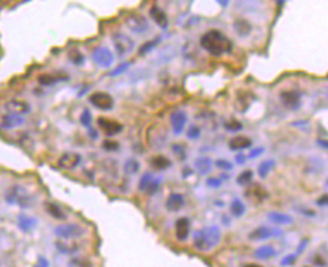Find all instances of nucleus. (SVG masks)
Segmentation results:
<instances>
[{"label": "nucleus", "mask_w": 328, "mask_h": 267, "mask_svg": "<svg viewBox=\"0 0 328 267\" xmlns=\"http://www.w3.org/2000/svg\"><path fill=\"white\" fill-rule=\"evenodd\" d=\"M200 134H202V131H200V128L196 126V125L190 126L188 131H187V137H188V140H197V138H200Z\"/></svg>", "instance_id": "58836bf2"}, {"label": "nucleus", "mask_w": 328, "mask_h": 267, "mask_svg": "<svg viewBox=\"0 0 328 267\" xmlns=\"http://www.w3.org/2000/svg\"><path fill=\"white\" fill-rule=\"evenodd\" d=\"M81 155L75 153V152H65L59 156L57 159V167L60 170L69 171V170H75L80 164H81Z\"/></svg>", "instance_id": "1a4fd4ad"}, {"label": "nucleus", "mask_w": 328, "mask_h": 267, "mask_svg": "<svg viewBox=\"0 0 328 267\" xmlns=\"http://www.w3.org/2000/svg\"><path fill=\"white\" fill-rule=\"evenodd\" d=\"M190 230H191V222L188 218L182 216L175 222V234H176V239L179 242H185L188 239Z\"/></svg>", "instance_id": "2eb2a0df"}, {"label": "nucleus", "mask_w": 328, "mask_h": 267, "mask_svg": "<svg viewBox=\"0 0 328 267\" xmlns=\"http://www.w3.org/2000/svg\"><path fill=\"white\" fill-rule=\"evenodd\" d=\"M245 267H262L259 264H245Z\"/></svg>", "instance_id": "603ef678"}, {"label": "nucleus", "mask_w": 328, "mask_h": 267, "mask_svg": "<svg viewBox=\"0 0 328 267\" xmlns=\"http://www.w3.org/2000/svg\"><path fill=\"white\" fill-rule=\"evenodd\" d=\"M161 42V38H157V39H152V41H149V42H146L145 45H142V48H140V56H145V54H148V53H151L158 44Z\"/></svg>", "instance_id": "c9c22d12"}, {"label": "nucleus", "mask_w": 328, "mask_h": 267, "mask_svg": "<svg viewBox=\"0 0 328 267\" xmlns=\"http://www.w3.org/2000/svg\"><path fill=\"white\" fill-rule=\"evenodd\" d=\"M68 59H69L71 63L75 65V66H80V65L85 63V56L81 54L77 48H74V50H71V51L68 53Z\"/></svg>", "instance_id": "473e14b6"}, {"label": "nucleus", "mask_w": 328, "mask_h": 267, "mask_svg": "<svg viewBox=\"0 0 328 267\" xmlns=\"http://www.w3.org/2000/svg\"><path fill=\"white\" fill-rule=\"evenodd\" d=\"M233 29H235V32L241 36V38H244V36H249L250 33H252V24L247 21V20H244V18H239V20H235V23H233Z\"/></svg>", "instance_id": "b1692460"}, {"label": "nucleus", "mask_w": 328, "mask_h": 267, "mask_svg": "<svg viewBox=\"0 0 328 267\" xmlns=\"http://www.w3.org/2000/svg\"><path fill=\"white\" fill-rule=\"evenodd\" d=\"M151 167L154 170H158V171H163V170H167L172 167V161L164 156V155H157V156H152L151 159Z\"/></svg>", "instance_id": "5701e85b"}, {"label": "nucleus", "mask_w": 328, "mask_h": 267, "mask_svg": "<svg viewBox=\"0 0 328 267\" xmlns=\"http://www.w3.org/2000/svg\"><path fill=\"white\" fill-rule=\"evenodd\" d=\"M54 234L63 240H74V239L85 234V227H81L80 224H74V222L72 224H62V225H57L54 228Z\"/></svg>", "instance_id": "20e7f679"}, {"label": "nucleus", "mask_w": 328, "mask_h": 267, "mask_svg": "<svg viewBox=\"0 0 328 267\" xmlns=\"http://www.w3.org/2000/svg\"><path fill=\"white\" fill-rule=\"evenodd\" d=\"M280 101L288 110H297L301 105V95L297 90H283L280 93Z\"/></svg>", "instance_id": "ddd939ff"}, {"label": "nucleus", "mask_w": 328, "mask_h": 267, "mask_svg": "<svg viewBox=\"0 0 328 267\" xmlns=\"http://www.w3.org/2000/svg\"><path fill=\"white\" fill-rule=\"evenodd\" d=\"M125 24L127 27L134 33V35H146L149 30H151V26H149V21L140 15V14H131L127 17L125 20Z\"/></svg>", "instance_id": "423d86ee"}, {"label": "nucleus", "mask_w": 328, "mask_h": 267, "mask_svg": "<svg viewBox=\"0 0 328 267\" xmlns=\"http://www.w3.org/2000/svg\"><path fill=\"white\" fill-rule=\"evenodd\" d=\"M187 113L182 111V110H176L172 113L170 116V126H172V131L175 135H181L185 129V125H187Z\"/></svg>", "instance_id": "4468645a"}, {"label": "nucleus", "mask_w": 328, "mask_h": 267, "mask_svg": "<svg viewBox=\"0 0 328 267\" xmlns=\"http://www.w3.org/2000/svg\"><path fill=\"white\" fill-rule=\"evenodd\" d=\"M69 267H92V263L85 257H74L69 260Z\"/></svg>", "instance_id": "72a5a7b5"}, {"label": "nucleus", "mask_w": 328, "mask_h": 267, "mask_svg": "<svg viewBox=\"0 0 328 267\" xmlns=\"http://www.w3.org/2000/svg\"><path fill=\"white\" fill-rule=\"evenodd\" d=\"M80 123L83 125L85 128H91V125H92V113L89 110H83V113H81V116H80Z\"/></svg>", "instance_id": "e433bc0d"}, {"label": "nucleus", "mask_w": 328, "mask_h": 267, "mask_svg": "<svg viewBox=\"0 0 328 267\" xmlns=\"http://www.w3.org/2000/svg\"><path fill=\"white\" fill-rule=\"evenodd\" d=\"M200 45L206 53L215 57L227 54L233 48L232 41L220 30H208L206 33H203L200 36Z\"/></svg>", "instance_id": "f257e3e1"}, {"label": "nucleus", "mask_w": 328, "mask_h": 267, "mask_svg": "<svg viewBox=\"0 0 328 267\" xmlns=\"http://www.w3.org/2000/svg\"><path fill=\"white\" fill-rule=\"evenodd\" d=\"M172 152L178 156V159H185V156H187V153H185V149H184V146L182 144H172Z\"/></svg>", "instance_id": "ea45409f"}, {"label": "nucleus", "mask_w": 328, "mask_h": 267, "mask_svg": "<svg viewBox=\"0 0 328 267\" xmlns=\"http://www.w3.org/2000/svg\"><path fill=\"white\" fill-rule=\"evenodd\" d=\"M5 110L6 113H12V114H18V116H24V114H29L32 111V107L27 101L24 99H11L5 104Z\"/></svg>", "instance_id": "9b49d317"}, {"label": "nucleus", "mask_w": 328, "mask_h": 267, "mask_svg": "<svg viewBox=\"0 0 328 267\" xmlns=\"http://www.w3.org/2000/svg\"><path fill=\"white\" fill-rule=\"evenodd\" d=\"M268 219L274 224H279V225H288L292 222V218L286 213H280V212H270L268 213Z\"/></svg>", "instance_id": "c85d7f7f"}, {"label": "nucleus", "mask_w": 328, "mask_h": 267, "mask_svg": "<svg viewBox=\"0 0 328 267\" xmlns=\"http://www.w3.org/2000/svg\"><path fill=\"white\" fill-rule=\"evenodd\" d=\"M68 77L66 75H56V74H41L38 77V83L44 87H51L60 81H66Z\"/></svg>", "instance_id": "aec40b11"}, {"label": "nucleus", "mask_w": 328, "mask_h": 267, "mask_svg": "<svg viewBox=\"0 0 328 267\" xmlns=\"http://www.w3.org/2000/svg\"><path fill=\"white\" fill-rule=\"evenodd\" d=\"M24 125V117L18 116V114H12V113H6L5 116H2L0 119V126L3 129H15Z\"/></svg>", "instance_id": "dca6fc26"}, {"label": "nucleus", "mask_w": 328, "mask_h": 267, "mask_svg": "<svg viewBox=\"0 0 328 267\" xmlns=\"http://www.w3.org/2000/svg\"><path fill=\"white\" fill-rule=\"evenodd\" d=\"M48 266H50V263H48V260L44 258V257H39V258H38V263L35 264V267H48Z\"/></svg>", "instance_id": "a18cd8bd"}, {"label": "nucleus", "mask_w": 328, "mask_h": 267, "mask_svg": "<svg viewBox=\"0 0 328 267\" xmlns=\"http://www.w3.org/2000/svg\"><path fill=\"white\" fill-rule=\"evenodd\" d=\"M253 179V173L250 170H244L238 177H236V183L244 186V185H249Z\"/></svg>", "instance_id": "f704fd0d"}, {"label": "nucleus", "mask_w": 328, "mask_h": 267, "mask_svg": "<svg viewBox=\"0 0 328 267\" xmlns=\"http://www.w3.org/2000/svg\"><path fill=\"white\" fill-rule=\"evenodd\" d=\"M229 149L233 150V152H238V150H244V149H249L252 147V140L245 135H235L229 140Z\"/></svg>", "instance_id": "6ab92c4d"}, {"label": "nucleus", "mask_w": 328, "mask_h": 267, "mask_svg": "<svg viewBox=\"0 0 328 267\" xmlns=\"http://www.w3.org/2000/svg\"><path fill=\"white\" fill-rule=\"evenodd\" d=\"M229 2H230V0H217V3H218L220 6H223V8H226V6L229 5Z\"/></svg>", "instance_id": "de8ad7c7"}, {"label": "nucleus", "mask_w": 328, "mask_h": 267, "mask_svg": "<svg viewBox=\"0 0 328 267\" xmlns=\"http://www.w3.org/2000/svg\"><path fill=\"white\" fill-rule=\"evenodd\" d=\"M112 41H113V45H115L116 53H118L121 57L131 54L133 50H134V47H136L134 41H133L128 35H125V33H122V32L115 33L113 38H112Z\"/></svg>", "instance_id": "39448f33"}, {"label": "nucleus", "mask_w": 328, "mask_h": 267, "mask_svg": "<svg viewBox=\"0 0 328 267\" xmlns=\"http://www.w3.org/2000/svg\"><path fill=\"white\" fill-rule=\"evenodd\" d=\"M221 240V231L217 225L205 227L194 233L193 236V245L200 252H208L214 249Z\"/></svg>", "instance_id": "f03ea898"}, {"label": "nucleus", "mask_w": 328, "mask_h": 267, "mask_svg": "<svg viewBox=\"0 0 328 267\" xmlns=\"http://www.w3.org/2000/svg\"><path fill=\"white\" fill-rule=\"evenodd\" d=\"M91 105H94L100 111H110L115 107V99L107 92H95L89 96Z\"/></svg>", "instance_id": "6e6552de"}, {"label": "nucleus", "mask_w": 328, "mask_h": 267, "mask_svg": "<svg viewBox=\"0 0 328 267\" xmlns=\"http://www.w3.org/2000/svg\"><path fill=\"white\" fill-rule=\"evenodd\" d=\"M54 246H56V249H57L60 254H63V255H72V254H75V252L80 249V245H78V243H75V242H65L63 239H62V240H57Z\"/></svg>", "instance_id": "412c9836"}, {"label": "nucleus", "mask_w": 328, "mask_h": 267, "mask_svg": "<svg viewBox=\"0 0 328 267\" xmlns=\"http://www.w3.org/2000/svg\"><path fill=\"white\" fill-rule=\"evenodd\" d=\"M194 167H196V170H197L200 174H208V173L212 170V161H211L208 156H200V158L196 159Z\"/></svg>", "instance_id": "a878e982"}, {"label": "nucleus", "mask_w": 328, "mask_h": 267, "mask_svg": "<svg viewBox=\"0 0 328 267\" xmlns=\"http://www.w3.org/2000/svg\"><path fill=\"white\" fill-rule=\"evenodd\" d=\"M318 204H319V206H325V204H328V195H324L322 198H319V200H318Z\"/></svg>", "instance_id": "49530a36"}, {"label": "nucleus", "mask_w": 328, "mask_h": 267, "mask_svg": "<svg viewBox=\"0 0 328 267\" xmlns=\"http://www.w3.org/2000/svg\"><path fill=\"white\" fill-rule=\"evenodd\" d=\"M245 213V206H244V203L241 201V200H233L232 203H230V215L232 216H235V218H241L242 215Z\"/></svg>", "instance_id": "c756f323"}, {"label": "nucleus", "mask_w": 328, "mask_h": 267, "mask_svg": "<svg viewBox=\"0 0 328 267\" xmlns=\"http://www.w3.org/2000/svg\"><path fill=\"white\" fill-rule=\"evenodd\" d=\"M255 255L259 258V260H271L277 255V251L273 248V246H268V245H264L261 248H258L255 251Z\"/></svg>", "instance_id": "cd10ccee"}, {"label": "nucleus", "mask_w": 328, "mask_h": 267, "mask_svg": "<svg viewBox=\"0 0 328 267\" xmlns=\"http://www.w3.org/2000/svg\"><path fill=\"white\" fill-rule=\"evenodd\" d=\"M18 227L21 231L29 233L36 227V219H33L32 216H27V215H20L18 216Z\"/></svg>", "instance_id": "bb28decb"}, {"label": "nucleus", "mask_w": 328, "mask_h": 267, "mask_svg": "<svg viewBox=\"0 0 328 267\" xmlns=\"http://www.w3.org/2000/svg\"><path fill=\"white\" fill-rule=\"evenodd\" d=\"M236 162H238V164H242V162H245V156H242V155H238V156H236Z\"/></svg>", "instance_id": "8fccbe9b"}, {"label": "nucleus", "mask_w": 328, "mask_h": 267, "mask_svg": "<svg viewBox=\"0 0 328 267\" xmlns=\"http://www.w3.org/2000/svg\"><path fill=\"white\" fill-rule=\"evenodd\" d=\"M185 206V197L179 192H172L166 200V209L169 212H179Z\"/></svg>", "instance_id": "a211bd4d"}, {"label": "nucleus", "mask_w": 328, "mask_h": 267, "mask_svg": "<svg viewBox=\"0 0 328 267\" xmlns=\"http://www.w3.org/2000/svg\"><path fill=\"white\" fill-rule=\"evenodd\" d=\"M92 59H94L95 65H98L100 68H110L115 62V56L107 47L95 48L92 53Z\"/></svg>", "instance_id": "9d476101"}, {"label": "nucleus", "mask_w": 328, "mask_h": 267, "mask_svg": "<svg viewBox=\"0 0 328 267\" xmlns=\"http://www.w3.org/2000/svg\"><path fill=\"white\" fill-rule=\"evenodd\" d=\"M215 167H217L218 170H223V171H230V170L233 168L232 162H229V161H226V159H218V161L215 162Z\"/></svg>", "instance_id": "37998d69"}, {"label": "nucleus", "mask_w": 328, "mask_h": 267, "mask_svg": "<svg viewBox=\"0 0 328 267\" xmlns=\"http://www.w3.org/2000/svg\"><path fill=\"white\" fill-rule=\"evenodd\" d=\"M280 231L276 230V228H270V227H259V228H255L252 233H250V239L252 240H268L271 237H276L279 236Z\"/></svg>", "instance_id": "f3484780"}, {"label": "nucleus", "mask_w": 328, "mask_h": 267, "mask_svg": "<svg viewBox=\"0 0 328 267\" xmlns=\"http://www.w3.org/2000/svg\"><path fill=\"white\" fill-rule=\"evenodd\" d=\"M264 152V149H259V150H253L252 153H250V158H255V156H259L261 153Z\"/></svg>", "instance_id": "09e8293b"}, {"label": "nucleus", "mask_w": 328, "mask_h": 267, "mask_svg": "<svg viewBox=\"0 0 328 267\" xmlns=\"http://www.w3.org/2000/svg\"><path fill=\"white\" fill-rule=\"evenodd\" d=\"M45 212H47L51 218H54V219H57V221H65V219H66V213L63 212V209H62L59 204L45 203Z\"/></svg>", "instance_id": "393cba45"}, {"label": "nucleus", "mask_w": 328, "mask_h": 267, "mask_svg": "<svg viewBox=\"0 0 328 267\" xmlns=\"http://www.w3.org/2000/svg\"><path fill=\"white\" fill-rule=\"evenodd\" d=\"M151 17H152V20L161 27V29H166L167 27V24H169V20H167V15L164 14V11L163 9H160L158 6H152L151 8Z\"/></svg>", "instance_id": "4be33fe9"}, {"label": "nucleus", "mask_w": 328, "mask_h": 267, "mask_svg": "<svg viewBox=\"0 0 328 267\" xmlns=\"http://www.w3.org/2000/svg\"><path fill=\"white\" fill-rule=\"evenodd\" d=\"M221 185H223V182H221V179H218V177H211V179L206 180V186H209V188H218Z\"/></svg>", "instance_id": "c03bdc74"}, {"label": "nucleus", "mask_w": 328, "mask_h": 267, "mask_svg": "<svg viewBox=\"0 0 328 267\" xmlns=\"http://www.w3.org/2000/svg\"><path fill=\"white\" fill-rule=\"evenodd\" d=\"M274 165H276V162L273 161V159H265L259 167H258V174H259V177H267L268 174H270V171L274 168Z\"/></svg>", "instance_id": "7c9ffc66"}, {"label": "nucleus", "mask_w": 328, "mask_h": 267, "mask_svg": "<svg viewBox=\"0 0 328 267\" xmlns=\"http://www.w3.org/2000/svg\"><path fill=\"white\" fill-rule=\"evenodd\" d=\"M224 128H226L227 131H230V132H238V131L242 129V123L238 122V120H227V122L224 123Z\"/></svg>", "instance_id": "4c0bfd02"}, {"label": "nucleus", "mask_w": 328, "mask_h": 267, "mask_svg": "<svg viewBox=\"0 0 328 267\" xmlns=\"http://www.w3.org/2000/svg\"><path fill=\"white\" fill-rule=\"evenodd\" d=\"M98 126L107 137H115V135L121 134L124 129L122 123H119L118 120H113V119H106V117L98 119Z\"/></svg>", "instance_id": "f8f14e48"}, {"label": "nucleus", "mask_w": 328, "mask_h": 267, "mask_svg": "<svg viewBox=\"0 0 328 267\" xmlns=\"http://www.w3.org/2000/svg\"><path fill=\"white\" fill-rule=\"evenodd\" d=\"M124 170H125L127 174H136V173H139V170H140V162H139L137 159H134V158H130V159L125 161Z\"/></svg>", "instance_id": "2f4dec72"}, {"label": "nucleus", "mask_w": 328, "mask_h": 267, "mask_svg": "<svg viewBox=\"0 0 328 267\" xmlns=\"http://www.w3.org/2000/svg\"><path fill=\"white\" fill-rule=\"evenodd\" d=\"M131 65L128 63V62H125V63H121L118 68H115L112 72H110V77H118V75H121V74H124L128 68H130Z\"/></svg>", "instance_id": "79ce46f5"}, {"label": "nucleus", "mask_w": 328, "mask_h": 267, "mask_svg": "<svg viewBox=\"0 0 328 267\" xmlns=\"http://www.w3.org/2000/svg\"><path fill=\"white\" fill-rule=\"evenodd\" d=\"M5 200L8 204H12V206H18V207H30L32 206V195L20 185H14L11 186L6 194H5Z\"/></svg>", "instance_id": "7ed1b4c3"}, {"label": "nucleus", "mask_w": 328, "mask_h": 267, "mask_svg": "<svg viewBox=\"0 0 328 267\" xmlns=\"http://www.w3.org/2000/svg\"><path fill=\"white\" fill-rule=\"evenodd\" d=\"M103 149L107 152H116V150H119V143L113 141V140H106L103 143Z\"/></svg>", "instance_id": "a19ab883"}, {"label": "nucleus", "mask_w": 328, "mask_h": 267, "mask_svg": "<svg viewBox=\"0 0 328 267\" xmlns=\"http://www.w3.org/2000/svg\"><path fill=\"white\" fill-rule=\"evenodd\" d=\"M161 186V180L152 173H145L139 180V191L146 195H154Z\"/></svg>", "instance_id": "0eeeda50"}, {"label": "nucleus", "mask_w": 328, "mask_h": 267, "mask_svg": "<svg viewBox=\"0 0 328 267\" xmlns=\"http://www.w3.org/2000/svg\"><path fill=\"white\" fill-rule=\"evenodd\" d=\"M318 143H319V144H321L322 147H327V149H328V143H327V141H322V140H319Z\"/></svg>", "instance_id": "3c124183"}]
</instances>
